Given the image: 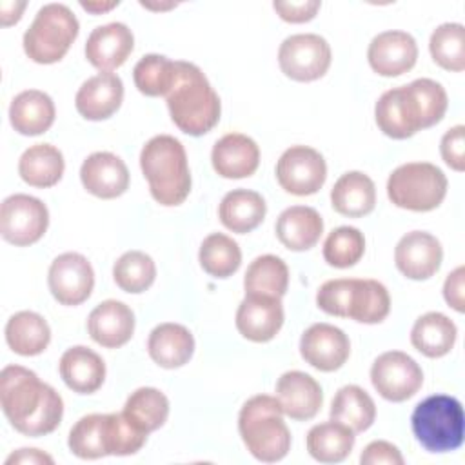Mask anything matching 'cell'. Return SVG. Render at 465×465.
<instances>
[{
  "instance_id": "f1b7e54d",
  "label": "cell",
  "mask_w": 465,
  "mask_h": 465,
  "mask_svg": "<svg viewBox=\"0 0 465 465\" xmlns=\"http://www.w3.org/2000/svg\"><path fill=\"white\" fill-rule=\"evenodd\" d=\"M331 205L336 213L349 218H360L372 213L376 205L374 182L361 171L341 174L331 189Z\"/></svg>"
},
{
  "instance_id": "f35d334b",
  "label": "cell",
  "mask_w": 465,
  "mask_h": 465,
  "mask_svg": "<svg viewBox=\"0 0 465 465\" xmlns=\"http://www.w3.org/2000/svg\"><path fill=\"white\" fill-rule=\"evenodd\" d=\"M202 269L214 278H229L242 265V251L238 243L222 232L203 238L198 252Z\"/></svg>"
},
{
  "instance_id": "bcb514c9",
  "label": "cell",
  "mask_w": 465,
  "mask_h": 465,
  "mask_svg": "<svg viewBox=\"0 0 465 465\" xmlns=\"http://www.w3.org/2000/svg\"><path fill=\"white\" fill-rule=\"evenodd\" d=\"M361 465H403V456L398 450L396 445L385 441V440H376L371 441L361 456H360Z\"/></svg>"
},
{
  "instance_id": "7bdbcfd3",
  "label": "cell",
  "mask_w": 465,
  "mask_h": 465,
  "mask_svg": "<svg viewBox=\"0 0 465 465\" xmlns=\"http://www.w3.org/2000/svg\"><path fill=\"white\" fill-rule=\"evenodd\" d=\"M365 252V236L360 229L341 225L332 229L323 243V260L336 267L347 269L356 265Z\"/></svg>"
},
{
  "instance_id": "cb8c5ba5",
  "label": "cell",
  "mask_w": 465,
  "mask_h": 465,
  "mask_svg": "<svg viewBox=\"0 0 465 465\" xmlns=\"http://www.w3.org/2000/svg\"><path fill=\"white\" fill-rule=\"evenodd\" d=\"M89 336L105 349L125 345L134 332V314L129 305L118 300L98 303L87 318Z\"/></svg>"
},
{
  "instance_id": "8d00e7d4",
  "label": "cell",
  "mask_w": 465,
  "mask_h": 465,
  "mask_svg": "<svg viewBox=\"0 0 465 465\" xmlns=\"http://www.w3.org/2000/svg\"><path fill=\"white\" fill-rule=\"evenodd\" d=\"M124 416L142 432L158 430L169 418V400L154 387H140L127 398Z\"/></svg>"
},
{
  "instance_id": "1f68e13d",
  "label": "cell",
  "mask_w": 465,
  "mask_h": 465,
  "mask_svg": "<svg viewBox=\"0 0 465 465\" xmlns=\"http://www.w3.org/2000/svg\"><path fill=\"white\" fill-rule=\"evenodd\" d=\"M65 163L58 147L51 143H35L27 147L18 160V174L31 187L47 189L60 182Z\"/></svg>"
},
{
  "instance_id": "681fc988",
  "label": "cell",
  "mask_w": 465,
  "mask_h": 465,
  "mask_svg": "<svg viewBox=\"0 0 465 465\" xmlns=\"http://www.w3.org/2000/svg\"><path fill=\"white\" fill-rule=\"evenodd\" d=\"M13 463H22V465H40V463H47L53 465V458L38 449H18L16 452H13L7 460L5 465H13Z\"/></svg>"
},
{
  "instance_id": "7402d4cb",
  "label": "cell",
  "mask_w": 465,
  "mask_h": 465,
  "mask_svg": "<svg viewBox=\"0 0 465 465\" xmlns=\"http://www.w3.org/2000/svg\"><path fill=\"white\" fill-rule=\"evenodd\" d=\"M211 162L222 178H247L254 174L260 165V147L247 134L229 133L213 145Z\"/></svg>"
},
{
  "instance_id": "c3c4849f",
  "label": "cell",
  "mask_w": 465,
  "mask_h": 465,
  "mask_svg": "<svg viewBox=\"0 0 465 465\" xmlns=\"http://www.w3.org/2000/svg\"><path fill=\"white\" fill-rule=\"evenodd\" d=\"M463 280H465V267L460 265L456 267L443 283V298L449 303V307H452L458 312L465 311V296H463Z\"/></svg>"
},
{
  "instance_id": "d4e9b609",
  "label": "cell",
  "mask_w": 465,
  "mask_h": 465,
  "mask_svg": "<svg viewBox=\"0 0 465 465\" xmlns=\"http://www.w3.org/2000/svg\"><path fill=\"white\" fill-rule=\"evenodd\" d=\"M58 369L64 383L78 394L96 392L105 380L104 360L84 345L67 349L60 358Z\"/></svg>"
},
{
  "instance_id": "52a82bcc",
  "label": "cell",
  "mask_w": 465,
  "mask_h": 465,
  "mask_svg": "<svg viewBox=\"0 0 465 465\" xmlns=\"http://www.w3.org/2000/svg\"><path fill=\"white\" fill-rule=\"evenodd\" d=\"M80 24L64 4H45L24 33V51L36 64L60 62L76 40Z\"/></svg>"
},
{
  "instance_id": "d590c367",
  "label": "cell",
  "mask_w": 465,
  "mask_h": 465,
  "mask_svg": "<svg viewBox=\"0 0 465 465\" xmlns=\"http://www.w3.org/2000/svg\"><path fill=\"white\" fill-rule=\"evenodd\" d=\"M376 418L372 398L358 385L341 387L331 403V420L347 425L354 434L367 430Z\"/></svg>"
},
{
  "instance_id": "f907efd6",
  "label": "cell",
  "mask_w": 465,
  "mask_h": 465,
  "mask_svg": "<svg viewBox=\"0 0 465 465\" xmlns=\"http://www.w3.org/2000/svg\"><path fill=\"white\" fill-rule=\"evenodd\" d=\"M25 2H0V20L2 25H13L22 18V11L25 9Z\"/></svg>"
},
{
  "instance_id": "5b68a950",
  "label": "cell",
  "mask_w": 465,
  "mask_h": 465,
  "mask_svg": "<svg viewBox=\"0 0 465 465\" xmlns=\"http://www.w3.org/2000/svg\"><path fill=\"white\" fill-rule=\"evenodd\" d=\"M316 305L331 316L380 323L391 311V296L387 287L376 280L336 278L320 285Z\"/></svg>"
},
{
  "instance_id": "3957f363",
  "label": "cell",
  "mask_w": 465,
  "mask_h": 465,
  "mask_svg": "<svg viewBox=\"0 0 465 465\" xmlns=\"http://www.w3.org/2000/svg\"><path fill=\"white\" fill-rule=\"evenodd\" d=\"M140 167L151 196L165 207L185 202L191 193L187 154L180 140L169 134L153 136L140 153Z\"/></svg>"
},
{
  "instance_id": "603a6c76",
  "label": "cell",
  "mask_w": 465,
  "mask_h": 465,
  "mask_svg": "<svg viewBox=\"0 0 465 465\" xmlns=\"http://www.w3.org/2000/svg\"><path fill=\"white\" fill-rule=\"evenodd\" d=\"M122 100V78L114 73H98L80 85L74 96V105L85 120L98 122L113 116L120 109Z\"/></svg>"
},
{
  "instance_id": "ee69618b",
  "label": "cell",
  "mask_w": 465,
  "mask_h": 465,
  "mask_svg": "<svg viewBox=\"0 0 465 465\" xmlns=\"http://www.w3.org/2000/svg\"><path fill=\"white\" fill-rule=\"evenodd\" d=\"M411 89L416 94V100L420 104L421 114H423V127H432L445 116L449 100L447 93L436 80L430 78H418L409 84Z\"/></svg>"
},
{
  "instance_id": "60d3db41",
  "label": "cell",
  "mask_w": 465,
  "mask_h": 465,
  "mask_svg": "<svg viewBox=\"0 0 465 465\" xmlns=\"http://www.w3.org/2000/svg\"><path fill=\"white\" fill-rule=\"evenodd\" d=\"M429 51L440 67L461 73L465 69V27L456 22L438 25L430 35Z\"/></svg>"
},
{
  "instance_id": "ac0fdd59",
  "label": "cell",
  "mask_w": 465,
  "mask_h": 465,
  "mask_svg": "<svg viewBox=\"0 0 465 465\" xmlns=\"http://www.w3.org/2000/svg\"><path fill=\"white\" fill-rule=\"evenodd\" d=\"M283 325L282 298L245 294L236 311V329L249 341H271Z\"/></svg>"
},
{
  "instance_id": "e0dca14e",
  "label": "cell",
  "mask_w": 465,
  "mask_h": 465,
  "mask_svg": "<svg viewBox=\"0 0 465 465\" xmlns=\"http://www.w3.org/2000/svg\"><path fill=\"white\" fill-rule=\"evenodd\" d=\"M367 60L374 73L400 76L416 65L418 44L405 31H383L371 40Z\"/></svg>"
},
{
  "instance_id": "6da1fadb",
  "label": "cell",
  "mask_w": 465,
  "mask_h": 465,
  "mask_svg": "<svg viewBox=\"0 0 465 465\" xmlns=\"http://www.w3.org/2000/svg\"><path fill=\"white\" fill-rule=\"evenodd\" d=\"M0 405L15 430L31 438L53 432L64 416L62 396L22 365L2 369Z\"/></svg>"
},
{
  "instance_id": "7dc6e473",
  "label": "cell",
  "mask_w": 465,
  "mask_h": 465,
  "mask_svg": "<svg viewBox=\"0 0 465 465\" xmlns=\"http://www.w3.org/2000/svg\"><path fill=\"white\" fill-rule=\"evenodd\" d=\"M274 11L283 22L289 24H303L316 16V13L322 7V2L318 0H302V2H274Z\"/></svg>"
},
{
  "instance_id": "f6af8a7d",
  "label": "cell",
  "mask_w": 465,
  "mask_h": 465,
  "mask_svg": "<svg viewBox=\"0 0 465 465\" xmlns=\"http://www.w3.org/2000/svg\"><path fill=\"white\" fill-rule=\"evenodd\" d=\"M440 153L443 162L461 173L465 169V127L463 125H454L450 127L440 143Z\"/></svg>"
},
{
  "instance_id": "2e32d148",
  "label": "cell",
  "mask_w": 465,
  "mask_h": 465,
  "mask_svg": "<svg viewBox=\"0 0 465 465\" xmlns=\"http://www.w3.org/2000/svg\"><path fill=\"white\" fill-rule=\"evenodd\" d=\"M443 249L436 236L425 231H411L400 238L394 249L398 271L411 280H429L441 265Z\"/></svg>"
},
{
  "instance_id": "7a4b0ae2",
  "label": "cell",
  "mask_w": 465,
  "mask_h": 465,
  "mask_svg": "<svg viewBox=\"0 0 465 465\" xmlns=\"http://www.w3.org/2000/svg\"><path fill=\"white\" fill-rule=\"evenodd\" d=\"M165 98L173 124L185 134L202 136L220 120V96L191 62L176 60V80Z\"/></svg>"
},
{
  "instance_id": "d6986e66",
  "label": "cell",
  "mask_w": 465,
  "mask_h": 465,
  "mask_svg": "<svg viewBox=\"0 0 465 465\" xmlns=\"http://www.w3.org/2000/svg\"><path fill=\"white\" fill-rule=\"evenodd\" d=\"M80 180L87 193L102 200L122 196L129 187V171L124 160L113 153L89 154L80 167Z\"/></svg>"
},
{
  "instance_id": "4dcf8cb0",
  "label": "cell",
  "mask_w": 465,
  "mask_h": 465,
  "mask_svg": "<svg viewBox=\"0 0 465 465\" xmlns=\"http://www.w3.org/2000/svg\"><path fill=\"white\" fill-rule=\"evenodd\" d=\"M458 329L454 322L443 312L421 314L411 331L412 347L427 358H441L450 352L456 343Z\"/></svg>"
},
{
  "instance_id": "4316f807",
  "label": "cell",
  "mask_w": 465,
  "mask_h": 465,
  "mask_svg": "<svg viewBox=\"0 0 465 465\" xmlns=\"http://www.w3.org/2000/svg\"><path fill=\"white\" fill-rule=\"evenodd\" d=\"M54 104L51 96L38 89L18 93L9 105V122L13 129L24 136L45 133L54 122Z\"/></svg>"
},
{
  "instance_id": "5bb4252c",
  "label": "cell",
  "mask_w": 465,
  "mask_h": 465,
  "mask_svg": "<svg viewBox=\"0 0 465 465\" xmlns=\"http://www.w3.org/2000/svg\"><path fill=\"white\" fill-rule=\"evenodd\" d=\"M47 285L60 305L74 307L91 296L94 271L84 254L64 252L53 260L47 272Z\"/></svg>"
},
{
  "instance_id": "8fae6325",
  "label": "cell",
  "mask_w": 465,
  "mask_h": 465,
  "mask_svg": "<svg viewBox=\"0 0 465 465\" xmlns=\"http://www.w3.org/2000/svg\"><path fill=\"white\" fill-rule=\"evenodd\" d=\"M371 381L383 400L400 403L412 398L421 389L423 372L407 352L387 351L374 360Z\"/></svg>"
},
{
  "instance_id": "9c48e42d",
  "label": "cell",
  "mask_w": 465,
  "mask_h": 465,
  "mask_svg": "<svg viewBox=\"0 0 465 465\" xmlns=\"http://www.w3.org/2000/svg\"><path fill=\"white\" fill-rule=\"evenodd\" d=\"M331 45L314 33H300L287 36L278 49V64L282 73L294 82H314L331 67Z\"/></svg>"
},
{
  "instance_id": "83f0119b",
  "label": "cell",
  "mask_w": 465,
  "mask_h": 465,
  "mask_svg": "<svg viewBox=\"0 0 465 465\" xmlns=\"http://www.w3.org/2000/svg\"><path fill=\"white\" fill-rule=\"evenodd\" d=\"M323 232L320 213L307 205L287 207L276 220V236L289 251H307L314 247Z\"/></svg>"
},
{
  "instance_id": "30bf717a",
  "label": "cell",
  "mask_w": 465,
  "mask_h": 465,
  "mask_svg": "<svg viewBox=\"0 0 465 465\" xmlns=\"http://www.w3.org/2000/svg\"><path fill=\"white\" fill-rule=\"evenodd\" d=\"M49 211L45 203L29 194H11L0 207L2 238L16 247L36 243L47 231Z\"/></svg>"
},
{
  "instance_id": "277c9868",
  "label": "cell",
  "mask_w": 465,
  "mask_h": 465,
  "mask_svg": "<svg viewBox=\"0 0 465 465\" xmlns=\"http://www.w3.org/2000/svg\"><path fill=\"white\" fill-rule=\"evenodd\" d=\"M238 430L247 450L263 463L283 460L291 449V430L280 401L272 396L249 398L238 414Z\"/></svg>"
},
{
  "instance_id": "e575fe53",
  "label": "cell",
  "mask_w": 465,
  "mask_h": 465,
  "mask_svg": "<svg viewBox=\"0 0 465 465\" xmlns=\"http://www.w3.org/2000/svg\"><path fill=\"white\" fill-rule=\"evenodd\" d=\"M354 447V432L340 421H323L307 432V450L320 463H340Z\"/></svg>"
},
{
  "instance_id": "816d5d0a",
  "label": "cell",
  "mask_w": 465,
  "mask_h": 465,
  "mask_svg": "<svg viewBox=\"0 0 465 465\" xmlns=\"http://www.w3.org/2000/svg\"><path fill=\"white\" fill-rule=\"evenodd\" d=\"M116 5H118V2H80V7L93 15H102L105 11H111Z\"/></svg>"
},
{
  "instance_id": "484cf974",
  "label": "cell",
  "mask_w": 465,
  "mask_h": 465,
  "mask_svg": "<svg viewBox=\"0 0 465 465\" xmlns=\"http://www.w3.org/2000/svg\"><path fill=\"white\" fill-rule=\"evenodd\" d=\"M147 352L156 365L178 369L193 358L194 338L191 331L180 323H160L149 334Z\"/></svg>"
},
{
  "instance_id": "f5cc1de1",
  "label": "cell",
  "mask_w": 465,
  "mask_h": 465,
  "mask_svg": "<svg viewBox=\"0 0 465 465\" xmlns=\"http://www.w3.org/2000/svg\"><path fill=\"white\" fill-rule=\"evenodd\" d=\"M142 7H147V9H171V7H176V4H167V5H156V4H147V2H140Z\"/></svg>"
},
{
  "instance_id": "74e56055",
  "label": "cell",
  "mask_w": 465,
  "mask_h": 465,
  "mask_svg": "<svg viewBox=\"0 0 465 465\" xmlns=\"http://www.w3.org/2000/svg\"><path fill=\"white\" fill-rule=\"evenodd\" d=\"M289 287V269L285 262L274 254L254 258L243 276L245 294H262L282 298Z\"/></svg>"
},
{
  "instance_id": "ba28073f",
  "label": "cell",
  "mask_w": 465,
  "mask_h": 465,
  "mask_svg": "<svg viewBox=\"0 0 465 465\" xmlns=\"http://www.w3.org/2000/svg\"><path fill=\"white\" fill-rule=\"evenodd\" d=\"M447 194V176L429 162H411L396 167L387 180L389 200L401 209L427 213Z\"/></svg>"
},
{
  "instance_id": "b9f144b4",
  "label": "cell",
  "mask_w": 465,
  "mask_h": 465,
  "mask_svg": "<svg viewBox=\"0 0 465 465\" xmlns=\"http://www.w3.org/2000/svg\"><path fill=\"white\" fill-rule=\"evenodd\" d=\"M113 278L122 291L140 294L154 283L156 265L149 254L142 251H127L114 262Z\"/></svg>"
},
{
  "instance_id": "d6a6232c",
  "label": "cell",
  "mask_w": 465,
  "mask_h": 465,
  "mask_svg": "<svg viewBox=\"0 0 465 465\" xmlns=\"http://www.w3.org/2000/svg\"><path fill=\"white\" fill-rule=\"evenodd\" d=\"M5 341L20 356H36L47 349L51 329L38 312L20 311L7 320Z\"/></svg>"
},
{
  "instance_id": "ffe728a7",
  "label": "cell",
  "mask_w": 465,
  "mask_h": 465,
  "mask_svg": "<svg viewBox=\"0 0 465 465\" xmlns=\"http://www.w3.org/2000/svg\"><path fill=\"white\" fill-rule=\"evenodd\" d=\"M133 47V31L122 22H111L91 31L85 42V58L102 73H111L129 58Z\"/></svg>"
},
{
  "instance_id": "8992f818",
  "label": "cell",
  "mask_w": 465,
  "mask_h": 465,
  "mask_svg": "<svg viewBox=\"0 0 465 465\" xmlns=\"http://www.w3.org/2000/svg\"><path fill=\"white\" fill-rule=\"evenodd\" d=\"M416 441L429 452H450L461 447L465 414L454 396L432 394L421 400L411 416Z\"/></svg>"
},
{
  "instance_id": "4fadbf2b",
  "label": "cell",
  "mask_w": 465,
  "mask_h": 465,
  "mask_svg": "<svg viewBox=\"0 0 465 465\" xmlns=\"http://www.w3.org/2000/svg\"><path fill=\"white\" fill-rule=\"evenodd\" d=\"M374 118L378 129L394 140H405L423 129V114L411 85L385 91L376 105Z\"/></svg>"
},
{
  "instance_id": "ab89813d",
  "label": "cell",
  "mask_w": 465,
  "mask_h": 465,
  "mask_svg": "<svg viewBox=\"0 0 465 465\" xmlns=\"http://www.w3.org/2000/svg\"><path fill=\"white\" fill-rule=\"evenodd\" d=\"M133 80L145 96H167L176 80V60L163 54H145L134 65Z\"/></svg>"
},
{
  "instance_id": "836d02e7",
  "label": "cell",
  "mask_w": 465,
  "mask_h": 465,
  "mask_svg": "<svg viewBox=\"0 0 465 465\" xmlns=\"http://www.w3.org/2000/svg\"><path fill=\"white\" fill-rule=\"evenodd\" d=\"M67 445L80 460H98L111 454V416L87 414L80 418L71 432Z\"/></svg>"
},
{
  "instance_id": "7c38bea8",
  "label": "cell",
  "mask_w": 465,
  "mask_h": 465,
  "mask_svg": "<svg viewBox=\"0 0 465 465\" xmlns=\"http://www.w3.org/2000/svg\"><path fill=\"white\" fill-rule=\"evenodd\" d=\"M327 178L323 156L307 145H292L283 151L276 163V180L280 187L294 196L318 193Z\"/></svg>"
},
{
  "instance_id": "f546056e",
  "label": "cell",
  "mask_w": 465,
  "mask_h": 465,
  "mask_svg": "<svg viewBox=\"0 0 465 465\" xmlns=\"http://www.w3.org/2000/svg\"><path fill=\"white\" fill-rule=\"evenodd\" d=\"M267 205L260 193L249 189L229 191L218 207V218L225 229L247 234L254 231L265 218Z\"/></svg>"
},
{
  "instance_id": "9a60e30c",
  "label": "cell",
  "mask_w": 465,
  "mask_h": 465,
  "mask_svg": "<svg viewBox=\"0 0 465 465\" xmlns=\"http://www.w3.org/2000/svg\"><path fill=\"white\" fill-rule=\"evenodd\" d=\"M300 354L311 367L322 372H332L347 361L351 341L340 327L314 323L307 327L300 338Z\"/></svg>"
},
{
  "instance_id": "44dd1931",
  "label": "cell",
  "mask_w": 465,
  "mask_h": 465,
  "mask_svg": "<svg viewBox=\"0 0 465 465\" xmlns=\"http://www.w3.org/2000/svg\"><path fill=\"white\" fill-rule=\"evenodd\" d=\"M276 400L285 416L296 421L312 420L323 403L320 383L307 372L287 371L276 381Z\"/></svg>"
}]
</instances>
